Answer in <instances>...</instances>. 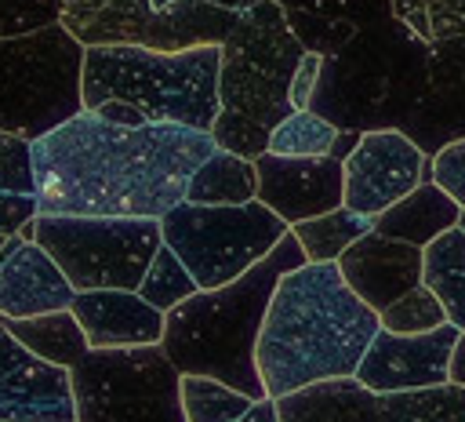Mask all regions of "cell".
I'll list each match as a JSON object with an SVG mask.
<instances>
[{
    "label": "cell",
    "mask_w": 465,
    "mask_h": 422,
    "mask_svg": "<svg viewBox=\"0 0 465 422\" xmlns=\"http://www.w3.org/2000/svg\"><path fill=\"white\" fill-rule=\"evenodd\" d=\"M222 47H193L178 55L145 47H87L84 51V109H98L109 98L145 109L156 124H182L193 131H211L218 98Z\"/></svg>",
    "instance_id": "cell-6"
},
{
    "label": "cell",
    "mask_w": 465,
    "mask_h": 422,
    "mask_svg": "<svg viewBox=\"0 0 465 422\" xmlns=\"http://www.w3.org/2000/svg\"><path fill=\"white\" fill-rule=\"evenodd\" d=\"M0 422H76L69 367L25 349L0 316Z\"/></svg>",
    "instance_id": "cell-13"
},
{
    "label": "cell",
    "mask_w": 465,
    "mask_h": 422,
    "mask_svg": "<svg viewBox=\"0 0 465 422\" xmlns=\"http://www.w3.org/2000/svg\"><path fill=\"white\" fill-rule=\"evenodd\" d=\"M258 200L276 211L287 226L345 207V160L338 156H276L254 160Z\"/></svg>",
    "instance_id": "cell-15"
},
{
    "label": "cell",
    "mask_w": 465,
    "mask_h": 422,
    "mask_svg": "<svg viewBox=\"0 0 465 422\" xmlns=\"http://www.w3.org/2000/svg\"><path fill=\"white\" fill-rule=\"evenodd\" d=\"M371 229H374V218H367L352 207H334L327 215H316V218H305V222L291 226V233L305 247L309 262H338Z\"/></svg>",
    "instance_id": "cell-26"
},
{
    "label": "cell",
    "mask_w": 465,
    "mask_h": 422,
    "mask_svg": "<svg viewBox=\"0 0 465 422\" xmlns=\"http://www.w3.org/2000/svg\"><path fill=\"white\" fill-rule=\"evenodd\" d=\"M458 229L465 233V207H461V218H458Z\"/></svg>",
    "instance_id": "cell-42"
},
{
    "label": "cell",
    "mask_w": 465,
    "mask_h": 422,
    "mask_svg": "<svg viewBox=\"0 0 465 422\" xmlns=\"http://www.w3.org/2000/svg\"><path fill=\"white\" fill-rule=\"evenodd\" d=\"M211 131L182 124H109L84 109L33 142L40 215L163 218L214 153Z\"/></svg>",
    "instance_id": "cell-1"
},
{
    "label": "cell",
    "mask_w": 465,
    "mask_h": 422,
    "mask_svg": "<svg viewBox=\"0 0 465 422\" xmlns=\"http://www.w3.org/2000/svg\"><path fill=\"white\" fill-rule=\"evenodd\" d=\"M291 33L312 55L341 51L360 29L392 18V0H276Z\"/></svg>",
    "instance_id": "cell-20"
},
{
    "label": "cell",
    "mask_w": 465,
    "mask_h": 422,
    "mask_svg": "<svg viewBox=\"0 0 465 422\" xmlns=\"http://www.w3.org/2000/svg\"><path fill=\"white\" fill-rule=\"evenodd\" d=\"M429 153L407 131H367L345 156V207L378 218L429 178Z\"/></svg>",
    "instance_id": "cell-12"
},
{
    "label": "cell",
    "mask_w": 465,
    "mask_h": 422,
    "mask_svg": "<svg viewBox=\"0 0 465 422\" xmlns=\"http://www.w3.org/2000/svg\"><path fill=\"white\" fill-rule=\"evenodd\" d=\"M392 11L429 44L465 36V0H392Z\"/></svg>",
    "instance_id": "cell-31"
},
{
    "label": "cell",
    "mask_w": 465,
    "mask_h": 422,
    "mask_svg": "<svg viewBox=\"0 0 465 422\" xmlns=\"http://www.w3.org/2000/svg\"><path fill=\"white\" fill-rule=\"evenodd\" d=\"M458 218H461V204L450 200L432 178H425L414 193H407L389 211H381L374 218V229L392 236V240H407L414 247H429L447 229H458Z\"/></svg>",
    "instance_id": "cell-22"
},
{
    "label": "cell",
    "mask_w": 465,
    "mask_h": 422,
    "mask_svg": "<svg viewBox=\"0 0 465 422\" xmlns=\"http://www.w3.org/2000/svg\"><path fill=\"white\" fill-rule=\"evenodd\" d=\"M280 422H381V397L352 378H327L276 400Z\"/></svg>",
    "instance_id": "cell-21"
},
{
    "label": "cell",
    "mask_w": 465,
    "mask_h": 422,
    "mask_svg": "<svg viewBox=\"0 0 465 422\" xmlns=\"http://www.w3.org/2000/svg\"><path fill=\"white\" fill-rule=\"evenodd\" d=\"M338 142V127L312 113V109H294L287 120H280L269 135V153L276 156H331Z\"/></svg>",
    "instance_id": "cell-29"
},
{
    "label": "cell",
    "mask_w": 465,
    "mask_h": 422,
    "mask_svg": "<svg viewBox=\"0 0 465 422\" xmlns=\"http://www.w3.org/2000/svg\"><path fill=\"white\" fill-rule=\"evenodd\" d=\"M11 335L33 349L36 357L58 364V367H76L91 342L80 327V320L73 316V309H58V313H40V316H25V320H7Z\"/></svg>",
    "instance_id": "cell-24"
},
{
    "label": "cell",
    "mask_w": 465,
    "mask_h": 422,
    "mask_svg": "<svg viewBox=\"0 0 465 422\" xmlns=\"http://www.w3.org/2000/svg\"><path fill=\"white\" fill-rule=\"evenodd\" d=\"M421 284L436 291L447 309V320L465 331V233L447 229L425 247Z\"/></svg>",
    "instance_id": "cell-25"
},
{
    "label": "cell",
    "mask_w": 465,
    "mask_h": 422,
    "mask_svg": "<svg viewBox=\"0 0 465 422\" xmlns=\"http://www.w3.org/2000/svg\"><path fill=\"white\" fill-rule=\"evenodd\" d=\"M458 335L461 327L454 324H443L425 335H392L381 327L371 349L363 353L356 378L378 397L443 386L450 382V353H454Z\"/></svg>",
    "instance_id": "cell-14"
},
{
    "label": "cell",
    "mask_w": 465,
    "mask_h": 422,
    "mask_svg": "<svg viewBox=\"0 0 465 422\" xmlns=\"http://www.w3.org/2000/svg\"><path fill=\"white\" fill-rule=\"evenodd\" d=\"M378 316H381V327L392 331V335H425V331H436V327L450 324L443 302H440L436 291L425 287V284H418L414 291H407L403 298H396V302H392L389 309H381Z\"/></svg>",
    "instance_id": "cell-32"
},
{
    "label": "cell",
    "mask_w": 465,
    "mask_h": 422,
    "mask_svg": "<svg viewBox=\"0 0 465 422\" xmlns=\"http://www.w3.org/2000/svg\"><path fill=\"white\" fill-rule=\"evenodd\" d=\"M450 382L454 386H465V331L458 335L454 353H450Z\"/></svg>",
    "instance_id": "cell-40"
},
{
    "label": "cell",
    "mask_w": 465,
    "mask_h": 422,
    "mask_svg": "<svg viewBox=\"0 0 465 422\" xmlns=\"http://www.w3.org/2000/svg\"><path fill=\"white\" fill-rule=\"evenodd\" d=\"M309 262L298 236H287L240 280L196 291L182 306L167 313L163 324V353L182 375H211L225 386L247 393L251 400H265V382L258 371V338L269 313V302L280 280Z\"/></svg>",
    "instance_id": "cell-3"
},
{
    "label": "cell",
    "mask_w": 465,
    "mask_h": 422,
    "mask_svg": "<svg viewBox=\"0 0 465 422\" xmlns=\"http://www.w3.org/2000/svg\"><path fill=\"white\" fill-rule=\"evenodd\" d=\"M338 269L345 276V284L374 309H389L396 298H403L407 291H414L421 284V269H425V247H414L407 240H392L378 229H371L367 236H360L341 258Z\"/></svg>",
    "instance_id": "cell-16"
},
{
    "label": "cell",
    "mask_w": 465,
    "mask_h": 422,
    "mask_svg": "<svg viewBox=\"0 0 465 422\" xmlns=\"http://www.w3.org/2000/svg\"><path fill=\"white\" fill-rule=\"evenodd\" d=\"M429 69L432 44L392 15L323 58L309 109L338 131H403L425 102Z\"/></svg>",
    "instance_id": "cell-4"
},
{
    "label": "cell",
    "mask_w": 465,
    "mask_h": 422,
    "mask_svg": "<svg viewBox=\"0 0 465 422\" xmlns=\"http://www.w3.org/2000/svg\"><path fill=\"white\" fill-rule=\"evenodd\" d=\"M36 215H40V204L33 193H0V236H15Z\"/></svg>",
    "instance_id": "cell-36"
},
{
    "label": "cell",
    "mask_w": 465,
    "mask_h": 422,
    "mask_svg": "<svg viewBox=\"0 0 465 422\" xmlns=\"http://www.w3.org/2000/svg\"><path fill=\"white\" fill-rule=\"evenodd\" d=\"M320 65H323V55L305 51V58H302V65H298V73L291 80V102H294V109H309V102L316 95V84H320Z\"/></svg>",
    "instance_id": "cell-37"
},
{
    "label": "cell",
    "mask_w": 465,
    "mask_h": 422,
    "mask_svg": "<svg viewBox=\"0 0 465 422\" xmlns=\"http://www.w3.org/2000/svg\"><path fill=\"white\" fill-rule=\"evenodd\" d=\"M65 4H80V0H65Z\"/></svg>",
    "instance_id": "cell-44"
},
{
    "label": "cell",
    "mask_w": 465,
    "mask_h": 422,
    "mask_svg": "<svg viewBox=\"0 0 465 422\" xmlns=\"http://www.w3.org/2000/svg\"><path fill=\"white\" fill-rule=\"evenodd\" d=\"M91 113H98L102 120H109V124H124V127H142V124H156V120H149L145 116V109H138V106H131V102H120V98H109V102H102L98 109H91Z\"/></svg>",
    "instance_id": "cell-38"
},
{
    "label": "cell",
    "mask_w": 465,
    "mask_h": 422,
    "mask_svg": "<svg viewBox=\"0 0 465 422\" xmlns=\"http://www.w3.org/2000/svg\"><path fill=\"white\" fill-rule=\"evenodd\" d=\"M163 244L185 262L200 291L225 287L254 269L283 236L287 222L262 200L251 204H174L163 218Z\"/></svg>",
    "instance_id": "cell-8"
},
{
    "label": "cell",
    "mask_w": 465,
    "mask_h": 422,
    "mask_svg": "<svg viewBox=\"0 0 465 422\" xmlns=\"http://www.w3.org/2000/svg\"><path fill=\"white\" fill-rule=\"evenodd\" d=\"M251 397L211 375H182L185 422H240L251 411Z\"/></svg>",
    "instance_id": "cell-28"
},
{
    "label": "cell",
    "mask_w": 465,
    "mask_h": 422,
    "mask_svg": "<svg viewBox=\"0 0 465 422\" xmlns=\"http://www.w3.org/2000/svg\"><path fill=\"white\" fill-rule=\"evenodd\" d=\"M207 4H218V7H229V11H236V15H243V11L258 7L262 0H207Z\"/></svg>",
    "instance_id": "cell-41"
},
{
    "label": "cell",
    "mask_w": 465,
    "mask_h": 422,
    "mask_svg": "<svg viewBox=\"0 0 465 422\" xmlns=\"http://www.w3.org/2000/svg\"><path fill=\"white\" fill-rule=\"evenodd\" d=\"M305 58L302 40L291 33L283 7L262 0L243 11L236 29L222 44L218 98L222 113L211 127L218 149L258 160L269 153V135L294 113L291 80Z\"/></svg>",
    "instance_id": "cell-5"
},
{
    "label": "cell",
    "mask_w": 465,
    "mask_h": 422,
    "mask_svg": "<svg viewBox=\"0 0 465 422\" xmlns=\"http://www.w3.org/2000/svg\"><path fill=\"white\" fill-rule=\"evenodd\" d=\"M381 331V316L345 284L338 262H305L269 302L258 371L272 400L327 378H352Z\"/></svg>",
    "instance_id": "cell-2"
},
{
    "label": "cell",
    "mask_w": 465,
    "mask_h": 422,
    "mask_svg": "<svg viewBox=\"0 0 465 422\" xmlns=\"http://www.w3.org/2000/svg\"><path fill=\"white\" fill-rule=\"evenodd\" d=\"M196 291H200L196 276L185 269V262H182L167 244L156 251L153 266L145 269V280L138 284V295H142L149 306H156L160 313H171L174 306H182V302L193 298Z\"/></svg>",
    "instance_id": "cell-30"
},
{
    "label": "cell",
    "mask_w": 465,
    "mask_h": 422,
    "mask_svg": "<svg viewBox=\"0 0 465 422\" xmlns=\"http://www.w3.org/2000/svg\"><path fill=\"white\" fill-rule=\"evenodd\" d=\"M84 51L62 22L0 36V131L36 142L84 113Z\"/></svg>",
    "instance_id": "cell-7"
},
{
    "label": "cell",
    "mask_w": 465,
    "mask_h": 422,
    "mask_svg": "<svg viewBox=\"0 0 465 422\" xmlns=\"http://www.w3.org/2000/svg\"><path fill=\"white\" fill-rule=\"evenodd\" d=\"M429 156L465 138V36L432 44V69H429V91L421 109L403 127Z\"/></svg>",
    "instance_id": "cell-18"
},
{
    "label": "cell",
    "mask_w": 465,
    "mask_h": 422,
    "mask_svg": "<svg viewBox=\"0 0 465 422\" xmlns=\"http://www.w3.org/2000/svg\"><path fill=\"white\" fill-rule=\"evenodd\" d=\"M240 422H280V415H276V400H272V397L254 400V404H251V411H247Z\"/></svg>",
    "instance_id": "cell-39"
},
{
    "label": "cell",
    "mask_w": 465,
    "mask_h": 422,
    "mask_svg": "<svg viewBox=\"0 0 465 422\" xmlns=\"http://www.w3.org/2000/svg\"><path fill=\"white\" fill-rule=\"evenodd\" d=\"M73 316L80 320L91 349H127V346H160L167 313L149 306L138 291H76Z\"/></svg>",
    "instance_id": "cell-17"
},
{
    "label": "cell",
    "mask_w": 465,
    "mask_h": 422,
    "mask_svg": "<svg viewBox=\"0 0 465 422\" xmlns=\"http://www.w3.org/2000/svg\"><path fill=\"white\" fill-rule=\"evenodd\" d=\"M429 178H432L450 200H458V204L465 207V138L447 142V146H440V149L432 153V160H429Z\"/></svg>",
    "instance_id": "cell-35"
},
{
    "label": "cell",
    "mask_w": 465,
    "mask_h": 422,
    "mask_svg": "<svg viewBox=\"0 0 465 422\" xmlns=\"http://www.w3.org/2000/svg\"><path fill=\"white\" fill-rule=\"evenodd\" d=\"M69 375L76 422H185L182 371L163 346L87 349Z\"/></svg>",
    "instance_id": "cell-10"
},
{
    "label": "cell",
    "mask_w": 465,
    "mask_h": 422,
    "mask_svg": "<svg viewBox=\"0 0 465 422\" xmlns=\"http://www.w3.org/2000/svg\"><path fill=\"white\" fill-rule=\"evenodd\" d=\"M4 244H7V236H0V247H4Z\"/></svg>",
    "instance_id": "cell-43"
},
{
    "label": "cell",
    "mask_w": 465,
    "mask_h": 422,
    "mask_svg": "<svg viewBox=\"0 0 465 422\" xmlns=\"http://www.w3.org/2000/svg\"><path fill=\"white\" fill-rule=\"evenodd\" d=\"M381 422H465V386L443 382L429 389L385 393Z\"/></svg>",
    "instance_id": "cell-27"
},
{
    "label": "cell",
    "mask_w": 465,
    "mask_h": 422,
    "mask_svg": "<svg viewBox=\"0 0 465 422\" xmlns=\"http://www.w3.org/2000/svg\"><path fill=\"white\" fill-rule=\"evenodd\" d=\"M36 244L58 262L76 291H138L163 247V229L160 218L36 215Z\"/></svg>",
    "instance_id": "cell-9"
},
{
    "label": "cell",
    "mask_w": 465,
    "mask_h": 422,
    "mask_svg": "<svg viewBox=\"0 0 465 422\" xmlns=\"http://www.w3.org/2000/svg\"><path fill=\"white\" fill-rule=\"evenodd\" d=\"M240 15L207 0H174L156 11L149 0H80L69 4L62 25L84 47H145V51H193V47H222L236 29Z\"/></svg>",
    "instance_id": "cell-11"
},
{
    "label": "cell",
    "mask_w": 465,
    "mask_h": 422,
    "mask_svg": "<svg viewBox=\"0 0 465 422\" xmlns=\"http://www.w3.org/2000/svg\"><path fill=\"white\" fill-rule=\"evenodd\" d=\"M0 193H33L36 196V175H33V142L0 131Z\"/></svg>",
    "instance_id": "cell-34"
},
{
    "label": "cell",
    "mask_w": 465,
    "mask_h": 422,
    "mask_svg": "<svg viewBox=\"0 0 465 422\" xmlns=\"http://www.w3.org/2000/svg\"><path fill=\"white\" fill-rule=\"evenodd\" d=\"M73 298L76 287L36 240H25L0 269V316L7 320L58 313L69 309Z\"/></svg>",
    "instance_id": "cell-19"
},
{
    "label": "cell",
    "mask_w": 465,
    "mask_h": 422,
    "mask_svg": "<svg viewBox=\"0 0 465 422\" xmlns=\"http://www.w3.org/2000/svg\"><path fill=\"white\" fill-rule=\"evenodd\" d=\"M65 7V0H0V36H22L58 25Z\"/></svg>",
    "instance_id": "cell-33"
},
{
    "label": "cell",
    "mask_w": 465,
    "mask_h": 422,
    "mask_svg": "<svg viewBox=\"0 0 465 422\" xmlns=\"http://www.w3.org/2000/svg\"><path fill=\"white\" fill-rule=\"evenodd\" d=\"M185 200L189 204H251V200H258L254 160L229 153V149H214L189 178Z\"/></svg>",
    "instance_id": "cell-23"
}]
</instances>
